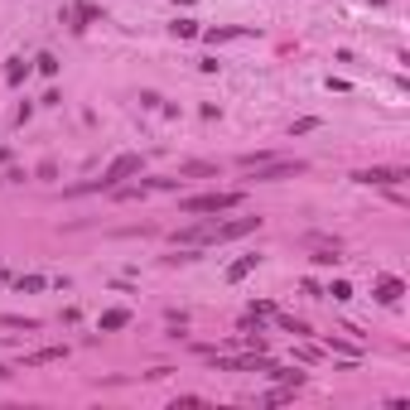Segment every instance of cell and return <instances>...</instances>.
<instances>
[{"label": "cell", "mask_w": 410, "mask_h": 410, "mask_svg": "<svg viewBox=\"0 0 410 410\" xmlns=\"http://www.w3.org/2000/svg\"><path fill=\"white\" fill-rule=\"evenodd\" d=\"M5 377H10V372H5V367H0V382H5Z\"/></svg>", "instance_id": "ac0fdd59"}, {"label": "cell", "mask_w": 410, "mask_h": 410, "mask_svg": "<svg viewBox=\"0 0 410 410\" xmlns=\"http://www.w3.org/2000/svg\"><path fill=\"white\" fill-rule=\"evenodd\" d=\"M126 323H130V314H126V309H106V314H102V333H111V328H126Z\"/></svg>", "instance_id": "30bf717a"}, {"label": "cell", "mask_w": 410, "mask_h": 410, "mask_svg": "<svg viewBox=\"0 0 410 410\" xmlns=\"http://www.w3.org/2000/svg\"><path fill=\"white\" fill-rule=\"evenodd\" d=\"M174 34H179V39H194V34H198V24H194V19H179V24H174Z\"/></svg>", "instance_id": "2e32d148"}, {"label": "cell", "mask_w": 410, "mask_h": 410, "mask_svg": "<svg viewBox=\"0 0 410 410\" xmlns=\"http://www.w3.org/2000/svg\"><path fill=\"white\" fill-rule=\"evenodd\" d=\"M227 207H241V194L237 189H217V194H198V198H184V212L189 217H203V212H227Z\"/></svg>", "instance_id": "277c9868"}, {"label": "cell", "mask_w": 410, "mask_h": 410, "mask_svg": "<svg viewBox=\"0 0 410 410\" xmlns=\"http://www.w3.org/2000/svg\"><path fill=\"white\" fill-rule=\"evenodd\" d=\"M328 295H333V300H352V285H348V280H333Z\"/></svg>", "instance_id": "9a60e30c"}, {"label": "cell", "mask_w": 410, "mask_h": 410, "mask_svg": "<svg viewBox=\"0 0 410 410\" xmlns=\"http://www.w3.org/2000/svg\"><path fill=\"white\" fill-rule=\"evenodd\" d=\"M39 73H49V78H53V73H58V58H53V53H39Z\"/></svg>", "instance_id": "e0dca14e"}, {"label": "cell", "mask_w": 410, "mask_h": 410, "mask_svg": "<svg viewBox=\"0 0 410 410\" xmlns=\"http://www.w3.org/2000/svg\"><path fill=\"white\" fill-rule=\"evenodd\" d=\"M15 285H19V290H44V285H49V280H44V275H19V280H15Z\"/></svg>", "instance_id": "5bb4252c"}, {"label": "cell", "mask_w": 410, "mask_h": 410, "mask_svg": "<svg viewBox=\"0 0 410 410\" xmlns=\"http://www.w3.org/2000/svg\"><path fill=\"white\" fill-rule=\"evenodd\" d=\"M266 372H271L275 382H285V386H295V391L305 386V372H300V367H295V372H290V367H266Z\"/></svg>", "instance_id": "9c48e42d"}, {"label": "cell", "mask_w": 410, "mask_h": 410, "mask_svg": "<svg viewBox=\"0 0 410 410\" xmlns=\"http://www.w3.org/2000/svg\"><path fill=\"white\" fill-rule=\"evenodd\" d=\"M63 357H68V348H39V352L24 357V367H49V362H63Z\"/></svg>", "instance_id": "52a82bcc"}, {"label": "cell", "mask_w": 410, "mask_h": 410, "mask_svg": "<svg viewBox=\"0 0 410 410\" xmlns=\"http://www.w3.org/2000/svg\"><path fill=\"white\" fill-rule=\"evenodd\" d=\"M352 179H357V184H382V189H391V184L406 179V169H357Z\"/></svg>", "instance_id": "5b68a950"}, {"label": "cell", "mask_w": 410, "mask_h": 410, "mask_svg": "<svg viewBox=\"0 0 410 410\" xmlns=\"http://www.w3.org/2000/svg\"><path fill=\"white\" fill-rule=\"evenodd\" d=\"M372 295H377V300H382V305H396V300H401V295H406V285H401V280H396V275H382V280H377V290H372Z\"/></svg>", "instance_id": "8992f818"}, {"label": "cell", "mask_w": 410, "mask_h": 410, "mask_svg": "<svg viewBox=\"0 0 410 410\" xmlns=\"http://www.w3.org/2000/svg\"><path fill=\"white\" fill-rule=\"evenodd\" d=\"M309 164L305 160H261V164H251V174H256V184H280V179H295V174H305Z\"/></svg>", "instance_id": "3957f363"}, {"label": "cell", "mask_w": 410, "mask_h": 410, "mask_svg": "<svg viewBox=\"0 0 410 410\" xmlns=\"http://www.w3.org/2000/svg\"><path fill=\"white\" fill-rule=\"evenodd\" d=\"M130 174H140V155H116L102 169V179H92V184H83V189H121Z\"/></svg>", "instance_id": "7a4b0ae2"}, {"label": "cell", "mask_w": 410, "mask_h": 410, "mask_svg": "<svg viewBox=\"0 0 410 410\" xmlns=\"http://www.w3.org/2000/svg\"><path fill=\"white\" fill-rule=\"evenodd\" d=\"M280 323H285L295 338H309V323H305V318H290V314H280Z\"/></svg>", "instance_id": "4fadbf2b"}, {"label": "cell", "mask_w": 410, "mask_h": 410, "mask_svg": "<svg viewBox=\"0 0 410 410\" xmlns=\"http://www.w3.org/2000/svg\"><path fill=\"white\" fill-rule=\"evenodd\" d=\"M251 271H256V256H241V261H232V266H227V280L237 285V280H246Z\"/></svg>", "instance_id": "ba28073f"}, {"label": "cell", "mask_w": 410, "mask_h": 410, "mask_svg": "<svg viewBox=\"0 0 410 410\" xmlns=\"http://www.w3.org/2000/svg\"><path fill=\"white\" fill-rule=\"evenodd\" d=\"M24 73H29V63H24V58H15V63L5 68V83L15 87V83H24Z\"/></svg>", "instance_id": "7c38bea8"}, {"label": "cell", "mask_w": 410, "mask_h": 410, "mask_svg": "<svg viewBox=\"0 0 410 410\" xmlns=\"http://www.w3.org/2000/svg\"><path fill=\"white\" fill-rule=\"evenodd\" d=\"M179 174H184V179H212V174H217V164H184Z\"/></svg>", "instance_id": "8fae6325"}, {"label": "cell", "mask_w": 410, "mask_h": 410, "mask_svg": "<svg viewBox=\"0 0 410 410\" xmlns=\"http://www.w3.org/2000/svg\"><path fill=\"white\" fill-rule=\"evenodd\" d=\"M256 227H261V217H232V222H212V227L179 232L174 246H179V241H184V246H222V241H237V237H246V232H256Z\"/></svg>", "instance_id": "6da1fadb"}]
</instances>
